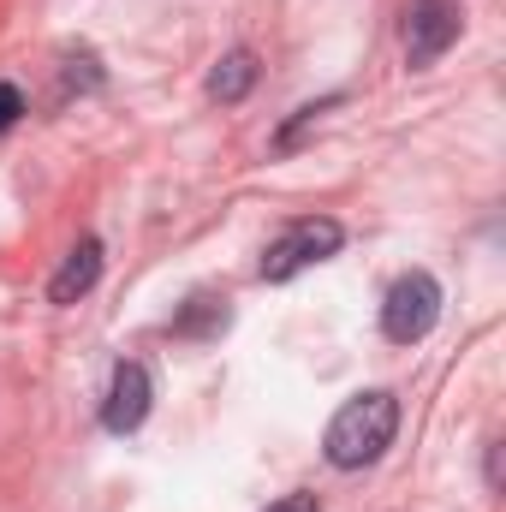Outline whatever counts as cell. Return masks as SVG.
<instances>
[{"label":"cell","mask_w":506,"mask_h":512,"mask_svg":"<svg viewBox=\"0 0 506 512\" xmlns=\"http://www.w3.org/2000/svg\"><path fill=\"white\" fill-rule=\"evenodd\" d=\"M393 435H399V399L387 387H370V393H352L334 411V423L322 435V453H328L334 471H364L393 447Z\"/></svg>","instance_id":"cell-1"},{"label":"cell","mask_w":506,"mask_h":512,"mask_svg":"<svg viewBox=\"0 0 506 512\" xmlns=\"http://www.w3.org/2000/svg\"><path fill=\"white\" fill-rule=\"evenodd\" d=\"M346 245V227L334 221V215H304V221H292L268 251L256 262V274L268 280V286H280V280H298L304 268H316V262H328V256H340Z\"/></svg>","instance_id":"cell-2"},{"label":"cell","mask_w":506,"mask_h":512,"mask_svg":"<svg viewBox=\"0 0 506 512\" xmlns=\"http://www.w3.org/2000/svg\"><path fill=\"white\" fill-rule=\"evenodd\" d=\"M441 280L429 274V268H411V274H399L393 286H387V298H381V334L393 340V346H417V340H429L435 334V322H441Z\"/></svg>","instance_id":"cell-3"},{"label":"cell","mask_w":506,"mask_h":512,"mask_svg":"<svg viewBox=\"0 0 506 512\" xmlns=\"http://www.w3.org/2000/svg\"><path fill=\"white\" fill-rule=\"evenodd\" d=\"M465 30V0H411L405 6V66L429 72Z\"/></svg>","instance_id":"cell-4"},{"label":"cell","mask_w":506,"mask_h":512,"mask_svg":"<svg viewBox=\"0 0 506 512\" xmlns=\"http://www.w3.org/2000/svg\"><path fill=\"white\" fill-rule=\"evenodd\" d=\"M149 405H155V376H149L137 358L114 364L108 393H102V429H108V435H131V429H143Z\"/></svg>","instance_id":"cell-5"},{"label":"cell","mask_w":506,"mask_h":512,"mask_svg":"<svg viewBox=\"0 0 506 512\" xmlns=\"http://www.w3.org/2000/svg\"><path fill=\"white\" fill-rule=\"evenodd\" d=\"M96 280H102V239H78L48 280V304H78L84 292H96Z\"/></svg>","instance_id":"cell-6"},{"label":"cell","mask_w":506,"mask_h":512,"mask_svg":"<svg viewBox=\"0 0 506 512\" xmlns=\"http://www.w3.org/2000/svg\"><path fill=\"white\" fill-rule=\"evenodd\" d=\"M256 54L251 48H233V54H221L215 66H209V78H203V96L209 102H245L251 96V84H256Z\"/></svg>","instance_id":"cell-7"},{"label":"cell","mask_w":506,"mask_h":512,"mask_svg":"<svg viewBox=\"0 0 506 512\" xmlns=\"http://www.w3.org/2000/svg\"><path fill=\"white\" fill-rule=\"evenodd\" d=\"M227 322H233L227 298H215V292H197V298H185V310L173 316V334H179V340H209V334H221Z\"/></svg>","instance_id":"cell-8"},{"label":"cell","mask_w":506,"mask_h":512,"mask_svg":"<svg viewBox=\"0 0 506 512\" xmlns=\"http://www.w3.org/2000/svg\"><path fill=\"white\" fill-rule=\"evenodd\" d=\"M102 60L90 54V48H78V54H66V66H60V96H72V90H102Z\"/></svg>","instance_id":"cell-9"},{"label":"cell","mask_w":506,"mask_h":512,"mask_svg":"<svg viewBox=\"0 0 506 512\" xmlns=\"http://www.w3.org/2000/svg\"><path fill=\"white\" fill-rule=\"evenodd\" d=\"M340 102H346V96H340V90H334V96H322V102H304V108H298V114H292V120H286V126L274 131V149H292V143H298V137H304V131L316 126V120H322V114H334V108H340Z\"/></svg>","instance_id":"cell-10"},{"label":"cell","mask_w":506,"mask_h":512,"mask_svg":"<svg viewBox=\"0 0 506 512\" xmlns=\"http://www.w3.org/2000/svg\"><path fill=\"white\" fill-rule=\"evenodd\" d=\"M18 114H24V90L18 84H0V131L18 126Z\"/></svg>","instance_id":"cell-11"},{"label":"cell","mask_w":506,"mask_h":512,"mask_svg":"<svg viewBox=\"0 0 506 512\" xmlns=\"http://www.w3.org/2000/svg\"><path fill=\"white\" fill-rule=\"evenodd\" d=\"M262 512H322V501L298 489V495H280V501H268V507H262Z\"/></svg>","instance_id":"cell-12"},{"label":"cell","mask_w":506,"mask_h":512,"mask_svg":"<svg viewBox=\"0 0 506 512\" xmlns=\"http://www.w3.org/2000/svg\"><path fill=\"white\" fill-rule=\"evenodd\" d=\"M483 471H489V489H501V441H489V465Z\"/></svg>","instance_id":"cell-13"}]
</instances>
